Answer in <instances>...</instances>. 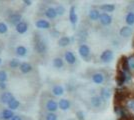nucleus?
I'll return each mask as SVG.
<instances>
[{
	"mask_svg": "<svg viewBox=\"0 0 134 120\" xmlns=\"http://www.w3.org/2000/svg\"><path fill=\"white\" fill-rule=\"evenodd\" d=\"M13 116H14V113H13V111L10 110V109H5L2 112V118L5 120H9V119L11 120Z\"/></svg>",
	"mask_w": 134,
	"mask_h": 120,
	"instance_id": "22",
	"label": "nucleus"
},
{
	"mask_svg": "<svg viewBox=\"0 0 134 120\" xmlns=\"http://www.w3.org/2000/svg\"><path fill=\"white\" fill-rule=\"evenodd\" d=\"M78 52H79V55L81 57L86 59V58L89 57L90 55V48L86 44H81L78 48Z\"/></svg>",
	"mask_w": 134,
	"mask_h": 120,
	"instance_id": "2",
	"label": "nucleus"
},
{
	"mask_svg": "<svg viewBox=\"0 0 134 120\" xmlns=\"http://www.w3.org/2000/svg\"><path fill=\"white\" fill-rule=\"evenodd\" d=\"M27 29H28L27 24L25 22H23V21H21L19 24L16 25V31L19 34H24V33L27 31Z\"/></svg>",
	"mask_w": 134,
	"mask_h": 120,
	"instance_id": "13",
	"label": "nucleus"
},
{
	"mask_svg": "<svg viewBox=\"0 0 134 120\" xmlns=\"http://www.w3.org/2000/svg\"><path fill=\"white\" fill-rule=\"evenodd\" d=\"M52 93H53V95H55V96H61L62 94L64 93V88H63L61 85H56L53 87Z\"/></svg>",
	"mask_w": 134,
	"mask_h": 120,
	"instance_id": "21",
	"label": "nucleus"
},
{
	"mask_svg": "<svg viewBox=\"0 0 134 120\" xmlns=\"http://www.w3.org/2000/svg\"><path fill=\"white\" fill-rule=\"evenodd\" d=\"M20 71L22 72V73H28V72H30L31 70H32V66H31V64H29L27 62H23L21 63V65H20Z\"/></svg>",
	"mask_w": 134,
	"mask_h": 120,
	"instance_id": "20",
	"label": "nucleus"
},
{
	"mask_svg": "<svg viewBox=\"0 0 134 120\" xmlns=\"http://www.w3.org/2000/svg\"><path fill=\"white\" fill-rule=\"evenodd\" d=\"M100 9L105 13L106 12H113L115 10V5L114 4H103L100 6Z\"/></svg>",
	"mask_w": 134,
	"mask_h": 120,
	"instance_id": "24",
	"label": "nucleus"
},
{
	"mask_svg": "<svg viewBox=\"0 0 134 120\" xmlns=\"http://www.w3.org/2000/svg\"><path fill=\"white\" fill-rule=\"evenodd\" d=\"M65 60H66L67 63H69V64H74V63L76 62V57H75V55L73 54V52L67 51L66 53H65Z\"/></svg>",
	"mask_w": 134,
	"mask_h": 120,
	"instance_id": "16",
	"label": "nucleus"
},
{
	"mask_svg": "<svg viewBox=\"0 0 134 120\" xmlns=\"http://www.w3.org/2000/svg\"><path fill=\"white\" fill-rule=\"evenodd\" d=\"M8 27L4 22H0V34H4L7 32Z\"/></svg>",
	"mask_w": 134,
	"mask_h": 120,
	"instance_id": "32",
	"label": "nucleus"
},
{
	"mask_svg": "<svg viewBox=\"0 0 134 120\" xmlns=\"http://www.w3.org/2000/svg\"><path fill=\"white\" fill-rule=\"evenodd\" d=\"M126 97H127V93L124 89H116V92H115V101L116 102H122L123 100H125Z\"/></svg>",
	"mask_w": 134,
	"mask_h": 120,
	"instance_id": "4",
	"label": "nucleus"
},
{
	"mask_svg": "<svg viewBox=\"0 0 134 120\" xmlns=\"http://www.w3.org/2000/svg\"><path fill=\"white\" fill-rule=\"evenodd\" d=\"M21 19H22V15L19 14V13H13L10 15L9 17V21L12 23V24H19L21 22Z\"/></svg>",
	"mask_w": 134,
	"mask_h": 120,
	"instance_id": "11",
	"label": "nucleus"
},
{
	"mask_svg": "<svg viewBox=\"0 0 134 120\" xmlns=\"http://www.w3.org/2000/svg\"><path fill=\"white\" fill-rule=\"evenodd\" d=\"M58 106L62 110H68L70 108V101L67 99H60L59 103H58Z\"/></svg>",
	"mask_w": 134,
	"mask_h": 120,
	"instance_id": "17",
	"label": "nucleus"
},
{
	"mask_svg": "<svg viewBox=\"0 0 134 120\" xmlns=\"http://www.w3.org/2000/svg\"><path fill=\"white\" fill-rule=\"evenodd\" d=\"M127 60H128V66L130 71L134 72V55H131V56L127 57Z\"/></svg>",
	"mask_w": 134,
	"mask_h": 120,
	"instance_id": "29",
	"label": "nucleus"
},
{
	"mask_svg": "<svg viewBox=\"0 0 134 120\" xmlns=\"http://www.w3.org/2000/svg\"><path fill=\"white\" fill-rule=\"evenodd\" d=\"M55 9H56V12H57V15H63L64 12H65V8L62 5L57 6V8H55Z\"/></svg>",
	"mask_w": 134,
	"mask_h": 120,
	"instance_id": "34",
	"label": "nucleus"
},
{
	"mask_svg": "<svg viewBox=\"0 0 134 120\" xmlns=\"http://www.w3.org/2000/svg\"><path fill=\"white\" fill-rule=\"evenodd\" d=\"M7 79V73L4 70H0V82H5Z\"/></svg>",
	"mask_w": 134,
	"mask_h": 120,
	"instance_id": "33",
	"label": "nucleus"
},
{
	"mask_svg": "<svg viewBox=\"0 0 134 120\" xmlns=\"http://www.w3.org/2000/svg\"><path fill=\"white\" fill-rule=\"evenodd\" d=\"M5 88H6L5 82H0V89H5Z\"/></svg>",
	"mask_w": 134,
	"mask_h": 120,
	"instance_id": "38",
	"label": "nucleus"
},
{
	"mask_svg": "<svg viewBox=\"0 0 134 120\" xmlns=\"http://www.w3.org/2000/svg\"><path fill=\"white\" fill-rule=\"evenodd\" d=\"M126 107H127L130 111L134 112V99H129V100L126 101Z\"/></svg>",
	"mask_w": 134,
	"mask_h": 120,
	"instance_id": "30",
	"label": "nucleus"
},
{
	"mask_svg": "<svg viewBox=\"0 0 134 120\" xmlns=\"http://www.w3.org/2000/svg\"><path fill=\"white\" fill-rule=\"evenodd\" d=\"M46 120H57V115L49 112L48 114L46 115Z\"/></svg>",
	"mask_w": 134,
	"mask_h": 120,
	"instance_id": "35",
	"label": "nucleus"
},
{
	"mask_svg": "<svg viewBox=\"0 0 134 120\" xmlns=\"http://www.w3.org/2000/svg\"><path fill=\"white\" fill-rule=\"evenodd\" d=\"M13 98L14 97H13V95H12L11 92H4V93H2L1 96H0V101H1L2 103L8 104Z\"/></svg>",
	"mask_w": 134,
	"mask_h": 120,
	"instance_id": "6",
	"label": "nucleus"
},
{
	"mask_svg": "<svg viewBox=\"0 0 134 120\" xmlns=\"http://www.w3.org/2000/svg\"><path fill=\"white\" fill-rule=\"evenodd\" d=\"M76 116H77V119L78 120H84L85 119V116L82 111H77L76 112Z\"/></svg>",
	"mask_w": 134,
	"mask_h": 120,
	"instance_id": "36",
	"label": "nucleus"
},
{
	"mask_svg": "<svg viewBox=\"0 0 134 120\" xmlns=\"http://www.w3.org/2000/svg\"><path fill=\"white\" fill-rule=\"evenodd\" d=\"M125 21L128 24V26H132L134 25V12L133 11H129L126 16H125Z\"/></svg>",
	"mask_w": 134,
	"mask_h": 120,
	"instance_id": "19",
	"label": "nucleus"
},
{
	"mask_svg": "<svg viewBox=\"0 0 134 120\" xmlns=\"http://www.w3.org/2000/svg\"><path fill=\"white\" fill-rule=\"evenodd\" d=\"M9 65L11 66L12 68H17L18 66L20 67L21 63H20V61H19V60H17V59H12L11 61H10V63H9Z\"/></svg>",
	"mask_w": 134,
	"mask_h": 120,
	"instance_id": "31",
	"label": "nucleus"
},
{
	"mask_svg": "<svg viewBox=\"0 0 134 120\" xmlns=\"http://www.w3.org/2000/svg\"><path fill=\"white\" fill-rule=\"evenodd\" d=\"M19 106V101L16 100L15 98H13L10 102L8 103V107L10 108V110H14V109H17Z\"/></svg>",
	"mask_w": 134,
	"mask_h": 120,
	"instance_id": "27",
	"label": "nucleus"
},
{
	"mask_svg": "<svg viewBox=\"0 0 134 120\" xmlns=\"http://www.w3.org/2000/svg\"><path fill=\"white\" fill-rule=\"evenodd\" d=\"M23 3H24L25 5H27V6H30L31 4H32V2H31L30 0H24V1H23Z\"/></svg>",
	"mask_w": 134,
	"mask_h": 120,
	"instance_id": "37",
	"label": "nucleus"
},
{
	"mask_svg": "<svg viewBox=\"0 0 134 120\" xmlns=\"http://www.w3.org/2000/svg\"><path fill=\"white\" fill-rule=\"evenodd\" d=\"M1 62H2V60H1V58H0V64H1Z\"/></svg>",
	"mask_w": 134,
	"mask_h": 120,
	"instance_id": "40",
	"label": "nucleus"
},
{
	"mask_svg": "<svg viewBox=\"0 0 134 120\" xmlns=\"http://www.w3.org/2000/svg\"><path fill=\"white\" fill-rule=\"evenodd\" d=\"M133 33V29L131 28L130 26H123L122 28L120 29L119 31V34L121 37H124V38H128L130 37Z\"/></svg>",
	"mask_w": 134,
	"mask_h": 120,
	"instance_id": "5",
	"label": "nucleus"
},
{
	"mask_svg": "<svg viewBox=\"0 0 134 120\" xmlns=\"http://www.w3.org/2000/svg\"><path fill=\"white\" fill-rule=\"evenodd\" d=\"M35 50L38 53H45L47 48H46V44L43 41H37L35 44Z\"/></svg>",
	"mask_w": 134,
	"mask_h": 120,
	"instance_id": "12",
	"label": "nucleus"
},
{
	"mask_svg": "<svg viewBox=\"0 0 134 120\" xmlns=\"http://www.w3.org/2000/svg\"><path fill=\"white\" fill-rule=\"evenodd\" d=\"M11 120H21V117H20L19 115H14V116L12 117Z\"/></svg>",
	"mask_w": 134,
	"mask_h": 120,
	"instance_id": "39",
	"label": "nucleus"
},
{
	"mask_svg": "<svg viewBox=\"0 0 134 120\" xmlns=\"http://www.w3.org/2000/svg\"><path fill=\"white\" fill-rule=\"evenodd\" d=\"M110 95H111V93H110L109 88H102L100 90V97L102 98L103 101H107L110 97Z\"/></svg>",
	"mask_w": 134,
	"mask_h": 120,
	"instance_id": "15",
	"label": "nucleus"
},
{
	"mask_svg": "<svg viewBox=\"0 0 134 120\" xmlns=\"http://www.w3.org/2000/svg\"><path fill=\"white\" fill-rule=\"evenodd\" d=\"M36 27L39 29H47L50 27V23L48 22L47 20H44V19H40V20H37L36 23H35Z\"/></svg>",
	"mask_w": 134,
	"mask_h": 120,
	"instance_id": "10",
	"label": "nucleus"
},
{
	"mask_svg": "<svg viewBox=\"0 0 134 120\" xmlns=\"http://www.w3.org/2000/svg\"><path fill=\"white\" fill-rule=\"evenodd\" d=\"M16 53H17V55H19V56H24V55H26V53H27V49H26L24 46H17Z\"/></svg>",
	"mask_w": 134,
	"mask_h": 120,
	"instance_id": "26",
	"label": "nucleus"
},
{
	"mask_svg": "<svg viewBox=\"0 0 134 120\" xmlns=\"http://www.w3.org/2000/svg\"><path fill=\"white\" fill-rule=\"evenodd\" d=\"M63 60H62L61 58L57 57L55 58L54 60H53V65H54V67H56V68H61V67H63Z\"/></svg>",
	"mask_w": 134,
	"mask_h": 120,
	"instance_id": "28",
	"label": "nucleus"
},
{
	"mask_svg": "<svg viewBox=\"0 0 134 120\" xmlns=\"http://www.w3.org/2000/svg\"><path fill=\"white\" fill-rule=\"evenodd\" d=\"M100 17V12L97 9H91L89 11V18L91 20H97Z\"/></svg>",
	"mask_w": 134,
	"mask_h": 120,
	"instance_id": "25",
	"label": "nucleus"
},
{
	"mask_svg": "<svg viewBox=\"0 0 134 120\" xmlns=\"http://www.w3.org/2000/svg\"><path fill=\"white\" fill-rule=\"evenodd\" d=\"M99 21H100L102 25L108 26L112 23V17L108 13H101L100 17H99Z\"/></svg>",
	"mask_w": 134,
	"mask_h": 120,
	"instance_id": "3",
	"label": "nucleus"
},
{
	"mask_svg": "<svg viewBox=\"0 0 134 120\" xmlns=\"http://www.w3.org/2000/svg\"><path fill=\"white\" fill-rule=\"evenodd\" d=\"M102 98L100 96H93L90 99V103L93 107H100L101 104H102Z\"/></svg>",
	"mask_w": 134,
	"mask_h": 120,
	"instance_id": "14",
	"label": "nucleus"
},
{
	"mask_svg": "<svg viewBox=\"0 0 134 120\" xmlns=\"http://www.w3.org/2000/svg\"><path fill=\"white\" fill-rule=\"evenodd\" d=\"M46 108H47V110L49 111V112H51V113H53L54 111H56L57 110V108H58V103L55 102L54 100H48L47 101V103H46Z\"/></svg>",
	"mask_w": 134,
	"mask_h": 120,
	"instance_id": "9",
	"label": "nucleus"
},
{
	"mask_svg": "<svg viewBox=\"0 0 134 120\" xmlns=\"http://www.w3.org/2000/svg\"><path fill=\"white\" fill-rule=\"evenodd\" d=\"M45 15H46V17L49 18V19H54V18L57 16L56 9L55 8H52V7H49V8L45 11Z\"/></svg>",
	"mask_w": 134,
	"mask_h": 120,
	"instance_id": "18",
	"label": "nucleus"
},
{
	"mask_svg": "<svg viewBox=\"0 0 134 120\" xmlns=\"http://www.w3.org/2000/svg\"><path fill=\"white\" fill-rule=\"evenodd\" d=\"M69 20H70V22L72 23L73 25H75L77 23V20H78V17H77V14L75 12V7L74 6L70 7V10H69Z\"/></svg>",
	"mask_w": 134,
	"mask_h": 120,
	"instance_id": "7",
	"label": "nucleus"
},
{
	"mask_svg": "<svg viewBox=\"0 0 134 120\" xmlns=\"http://www.w3.org/2000/svg\"><path fill=\"white\" fill-rule=\"evenodd\" d=\"M70 44V38L68 36H63L58 40V45L60 47H65V46Z\"/></svg>",
	"mask_w": 134,
	"mask_h": 120,
	"instance_id": "23",
	"label": "nucleus"
},
{
	"mask_svg": "<svg viewBox=\"0 0 134 120\" xmlns=\"http://www.w3.org/2000/svg\"><path fill=\"white\" fill-rule=\"evenodd\" d=\"M113 58H114V53H113V51L110 50V49L104 50L100 55V60L104 63L110 62V61L113 60Z\"/></svg>",
	"mask_w": 134,
	"mask_h": 120,
	"instance_id": "1",
	"label": "nucleus"
},
{
	"mask_svg": "<svg viewBox=\"0 0 134 120\" xmlns=\"http://www.w3.org/2000/svg\"><path fill=\"white\" fill-rule=\"evenodd\" d=\"M92 81L95 84H102L104 82V75L101 72H96L92 75Z\"/></svg>",
	"mask_w": 134,
	"mask_h": 120,
	"instance_id": "8",
	"label": "nucleus"
}]
</instances>
